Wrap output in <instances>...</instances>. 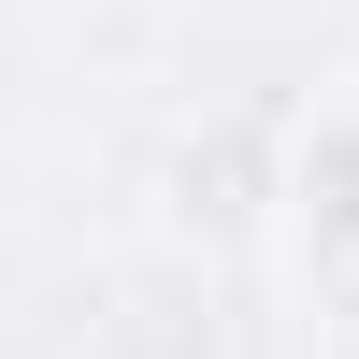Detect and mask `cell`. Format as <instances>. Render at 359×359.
Segmentation results:
<instances>
[{
	"label": "cell",
	"instance_id": "6da1fadb",
	"mask_svg": "<svg viewBox=\"0 0 359 359\" xmlns=\"http://www.w3.org/2000/svg\"><path fill=\"white\" fill-rule=\"evenodd\" d=\"M287 201H302V259H316L331 287H359V101H331V115L302 130Z\"/></svg>",
	"mask_w": 359,
	"mask_h": 359
}]
</instances>
